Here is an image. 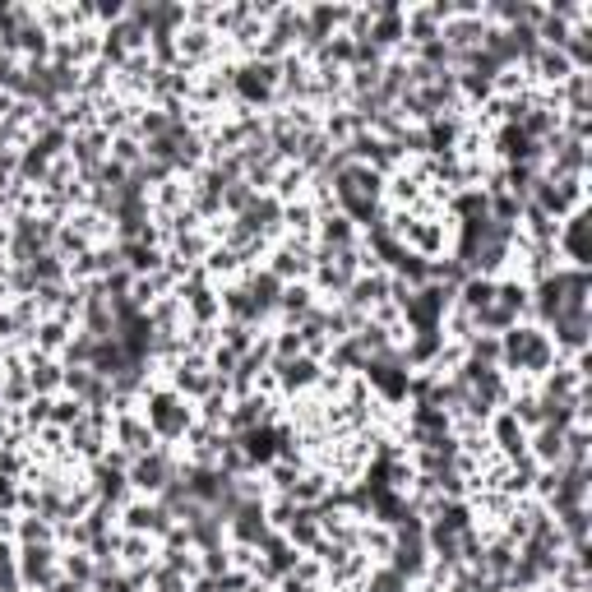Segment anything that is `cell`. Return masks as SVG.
I'll use <instances>...</instances> for the list:
<instances>
[{
	"mask_svg": "<svg viewBox=\"0 0 592 592\" xmlns=\"http://www.w3.org/2000/svg\"><path fill=\"white\" fill-rule=\"evenodd\" d=\"M148 417H153V426H158L163 435H176V430H185V421H190V412H185L176 398H158Z\"/></svg>",
	"mask_w": 592,
	"mask_h": 592,
	"instance_id": "6da1fadb",
	"label": "cell"
},
{
	"mask_svg": "<svg viewBox=\"0 0 592 592\" xmlns=\"http://www.w3.org/2000/svg\"><path fill=\"white\" fill-rule=\"evenodd\" d=\"M134 481H139V486H148V491H163V486H167V459H163V454H148V459H139Z\"/></svg>",
	"mask_w": 592,
	"mask_h": 592,
	"instance_id": "7a4b0ae2",
	"label": "cell"
},
{
	"mask_svg": "<svg viewBox=\"0 0 592 592\" xmlns=\"http://www.w3.org/2000/svg\"><path fill=\"white\" fill-rule=\"evenodd\" d=\"M407 587V578L398 574V569H380L375 578H370V587L365 592H403Z\"/></svg>",
	"mask_w": 592,
	"mask_h": 592,
	"instance_id": "3957f363",
	"label": "cell"
}]
</instances>
